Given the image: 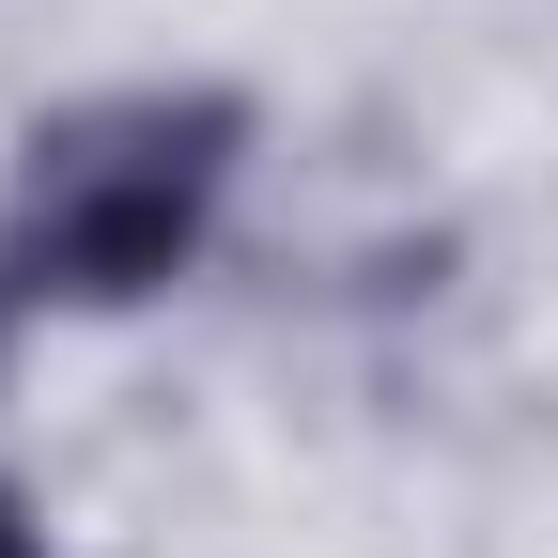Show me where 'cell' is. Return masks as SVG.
Masks as SVG:
<instances>
[{"mask_svg": "<svg viewBox=\"0 0 558 558\" xmlns=\"http://www.w3.org/2000/svg\"><path fill=\"white\" fill-rule=\"evenodd\" d=\"M264 156V109L233 78H94L47 94L0 156V295L32 326H124L171 279H202L233 186Z\"/></svg>", "mask_w": 558, "mask_h": 558, "instance_id": "6da1fadb", "label": "cell"}, {"mask_svg": "<svg viewBox=\"0 0 558 558\" xmlns=\"http://www.w3.org/2000/svg\"><path fill=\"white\" fill-rule=\"evenodd\" d=\"M0 558H62V527H47V497H32L16 465H0Z\"/></svg>", "mask_w": 558, "mask_h": 558, "instance_id": "7a4b0ae2", "label": "cell"}, {"mask_svg": "<svg viewBox=\"0 0 558 558\" xmlns=\"http://www.w3.org/2000/svg\"><path fill=\"white\" fill-rule=\"evenodd\" d=\"M16 357H32V311H16V295H0V388H16Z\"/></svg>", "mask_w": 558, "mask_h": 558, "instance_id": "3957f363", "label": "cell"}]
</instances>
